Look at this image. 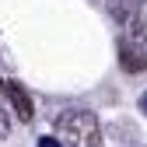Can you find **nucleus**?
Segmentation results:
<instances>
[{"label":"nucleus","instance_id":"nucleus-4","mask_svg":"<svg viewBox=\"0 0 147 147\" xmlns=\"http://www.w3.org/2000/svg\"><path fill=\"white\" fill-rule=\"evenodd\" d=\"M7 133H11V112L0 105V137H7Z\"/></svg>","mask_w":147,"mask_h":147},{"label":"nucleus","instance_id":"nucleus-2","mask_svg":"<svg viewBox=\"0 0 147 147\" xmlns=\"http://www.w3.org/2000/svg\"><path fill=\"white\" fill-rule=\"evenodd\" d=\"M119 67L126 74H144L147 70V49L137 46V42H119Z\"/></svg>","mask_w":147,"mask_h":147},{"label":"nucleus","instance_id":"nucleus-6","mask_svg":"<svg viewBox=\"0 0 147 147\" xmlns=\"http://www.w3.org/2000/svg\"><path fill=\"white\" fill-rule=\"evenodd\" d=\"M4 98H7V81H0V105H4Z\"/></svg>","mask_w":147,"mask_h":147},{"label":"nucleus","instance_id":"nucleus-7","mask_svg":"<svg viewBox=\"0 0 147 147\" xmlns=\"http://www.w3.org/2000/svg\"><path fill=\"white\" fill-rule=\"evenodd\" d=\"M140 112L147 116V91H144V95H140Z\"/></svg>","mask_w":147,"mask_h":147},{"label":"nucleus","instance_id":"nucleus-1","mask_svg":"<svg viewBox=\"0 0 147 147\" xmlns=\"http://www.w3.org/2000/svg\"><path fill=\"white\" fill-rule=\"evenodd\" d=\"M98 130H102V126H98V116L88 112V109H67V112L56 119V133L70 147H95Z\"/></svg>","mask_w":147,"mask_h":147},{"label":"nucleus","instance_id":"nucleus-3","mask_svg":"<svg viewBox=\"0 0 147 147\" xmlns=\"http://www.w3.org/2000/svg\"><path fill=\"white\" fill-rule=\"evenodd\" d=\"M7 102H11L14 116L21 119V123H32V119H35V105H32L28 91H25L21 84H18V81H7Z\"/></svg>","mask_w":147,"mask_h":147},{"label":"nucleus","instance_id":"nucleus-5","mask_svg":"<svg viewBox=\"0 0 147 147\" xmlns=\"http://www.w3.org/2000/svg\"><path fill=\"white\" fill-rule=\"evenodd\" d=\"M35 147H63L56 137H39V144H35Z\"/></svg>","mask_w":147,"mask_h":147}]
</instances>
